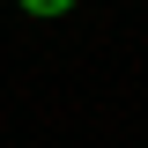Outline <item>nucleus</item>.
<instances>
[{"mask_svg":"<svg viewBox=\"0 0 148 148\" xmlns=\"http://www.w3.org/2000/svg\"><path fill=\"white\" fill-rule=\"evenodd\" d=\"M74 0H22V15H67Z\"/></svg>","mask_w":148,"mask_h":148,"instance_id":"nucleus-1","label":"nucleus"}]
</instances>
